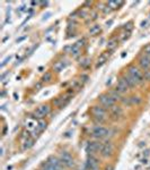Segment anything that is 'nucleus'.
I'll return each instance as SVG.
<instances>
[{"mask_svg":"<svg viewBox=\"0 0 150 170\" xmlns=\"http://www.w3.org/2000/svg\"><path fill=\"white\" fill-rule=\"evenodd\" d=\"M91 115H93V119L95 122H97V125H102L103 122H106L107 118V109H105L104 107L99 106H94L91 108Z\"/></svg>","mask_w":150,"mask_h":170,"instance_id":"obj_1","label":"nucleus"},{"mask_svg":"<svg viewBox=\"0 0 150 170\" xmlns=\"http://www.w3.org/2000/svg\"><path fill=\"white\" fill-rule=\"evenodd\" d=\"M63 164L60 159L56 156H50L45 162L42 164V170H63Z\"/></svg>","mask_w":150,"mask_h":170,"instance_id":"obj_2","label":"nucleus"},{"mask_svg":"<svg viewBox=\"0 0 150 170\" xmlns=\"http://www.w3.org/2000/svg\"><path fill=\"white\" fill-rule=\"evenodd\" d=\"M128 74H129L130 77H131L134 82H136L137 85H141V84L144 83V77H143V74H142V72L138 68V67L131 65V66L129 67V69H128Z\"/></svg>","mask_w":150,"mask_h":170,"instance_id":"obj_3","label":"nucleus"},{"mask_svg":"<svg viewBox=\"0 0 150 170\" xmlns=\"http://www.w3.org/2000/svg\"><path fill=\"white\" fill-rule=\"evenodd\" d=\"M108 134H110V129L106 128L105 126L96 125L91 128V135L94 136L95 139H105V137H107Z\"/></svg>","mask_w":150,"mask_h":170,"instance_id":"obj_4","label":"nucleus"},{"mask_svg":"<svg viewBox=\"0 0 150 170\" xmlns=\"http://www.w3.org/2000/svg\"><path fill=\"white\" fill-rule=\"evenodd\" d=\"M98 101H99V104H101L102 107H104L105 109H110V110H111L114 106H116V101L108 93L101 94L99 97H98Z\"/></svg>","mask_w":150,"mask_h":170,"instance_id":"obj_5","label":"nucleus"},{"mask_svg":"<svg viewBox=\"0 0 150 170\" xmlns=\"http://www.w3.org/2000/svg\"><path fill=\"white\" fill-rule=\"evenodd\" d=\"M51 112V107L49 104H42L37 107V109L34 111L33 114V118L34 119H37V120H41L42 118H44L45 116H48Z\"/></svg>","mask_w":150,"mask_h":170,"instance_id":"obj_6","label":"nucleus"},{"mask_svg":"<svg viewBox=\"0 0 150 170\" xmlns=\"http://www.w3.org/2000/svg\"><path fill=\"white\" fill-rule=\"evenodd\" d=\"M103 143L99 142H89L86 145V152L88 155H95L97 152H101Z\"/></svg>","mask_w":150,"mask_h":170,"instance_id":"obj_7","label":"nucleus"},{"mask_svg":"<svg viewBox=\"0 0 150 170\" xmlns=\"http://www.w3.org/2000/svg\"><path fill=\"white\" fill-rule=\"evenodd\" d=\"M60 161L64 167H68V168H71L73 167L75 162H73L72 156L70 155V153H68L67 151H62L60 153Z\"/></svg>","mask_w":150,"mask_h":170,"instance_id":"obj_8","label":"nucleus"},{"mask_svg":"<svg viewBox=\"0 0 150 170\" xmlns=\"http://www.w3.org/2000/svg\"><path fill=\"white\" fill-rule=\"evenodd\" d=\"M85 167H86V170H98L99 163H98L97 158L95 155H88Z\"/></svg>","mask_w":150,"mask_h":170,"instance_id":"obj_9","label":"nucleus"},{"mask_svg":"<svg viewBox=\"0 0 150 170\" xmlns=\"http://www.w3.org/2000/svg\"><path fill=\"white\" fill-rule=\"evenodd\" d=\"M114 152V145L112 144V142H105L103 143V145H102V150H101V154L102 156H104V158H108V156H111Z\"/></svg>","mask_w":150,"mask_h":170,"instance_id":"obj_10","label":"nucleus"},{"mask_svg":"<svg viewBox=\"0 0 150 170\" xmlns=\"http://www.w3.org/2000/svg\"><path fill=\"white\" fill-rule=\"evenodd\" d=\"M70 97H71V94H70V92H68L64 95H61V97H56V100H53V104L59 108H63L70 101Z\"/></svg>","mask_w":150,"mask_h":170,"instance_id":"obj_11","label":"nucleus"},{"mask_svg":"<svg viewBox=\"0 0 150 170\" xmlns=\"http://www.w3.org/2000/svg\"><path fill=\"white\" fill-rule=\"evenodd\" d=\"M114 90L115 91H117L120 94H125V93H128L129 92V86L126 85V83H125V81L123 80L122 77L120 78L119 81H117V83H116V85H115V87H114Z\"/></svg>","mask_w":150,"mask_h":170,"instance_id":"obj_12","label":"nucleus"},{"mask_svg":"<svg viewBox=\"0 0 150 170\" xmlns=\"http://www.w3.org/2000/svg\"><path fill=\"white\" fill-rule=\"evenodd\" d=\"M139 66H140V68L143 70V72L149 70L150 69V57H147V56H142V57H140Z\"/></svg>","mask_w":150,"mask_h":170,"instance_id":"obj_13","label":"nucleus"},{"mask_svg":"<svg viewBox=\"0 0 150 170\" xmlns=\"http://www.w3.org/2000/svg\"><path fill=\"white\" fill-rule=\"evenodd\" d=\"M123 116V109L119 106H114L111 109V117L114 120H119L121 117Z\"/></svg>","mask_w":150,"mask_h":170,"instance_id":"obj_14","label":"nucleus"},{"mask_svg":"<svg viewBox=\"0 0 150 170\" xmlns=\"http://www.w3.org/2000/svg\"><path fill=\"white\" fill-rule=\"evenodd\" d=\"M45 128H46V122H44V120H39V124L36 126V128L34 129V132H32V134H33V136L35 137V136L40 135Z\"/></svg>","mask_w":150,"mask_h":170,"instance_id":"obj_15","label":"nucleus"},{"mask_svg":"<svg viewBox=\"0 0 150 170\" xmlns=\"http://www.w3.org/2000/svg\"><path fill=\"white\" fill-rule=\"evenodd\" d=\"M37 124H39V120H37V119L29 118V119H27V122H26V128H27L28 131L34 132V129L36 128Z\"/></svg>","mask_w":150,"mask_h":170,"instance_id":"obj_16","label":"nucleus"},{"mask_svg":"<svg viewBox=\"0 0 150 170\" xmlns=\"http://www.w3.org/2000/svg\"><path fill=\"white\" fill-rule=\"evenodd\" d=\"M67 65H68V63H67V61L60 60V61H56V63L53 65V69L56 70V73H60V72H62V70L66 68Z\"/></svg>","mask_w":150,"mask_h":170,"instance_id":"obj_17","label":"nucleus"},{"mask_svg":"<svg viewBox=\"0 0 150 170\" xmlns=\"http://www.w3.org/2000/svg\"><path fill=\"white\" fill-rule=\"evenodd\" d=\"M122 78H123V80H124V81H125L126 85L129 86L130 90H133V89L136 87V85H137L136 82H134V81H133L132 78L130 77L129 74H126V75H124V76H122Z\"/></svg>","mask_w":150,"mask_h":170,"instance_id":"obj_18","label":"nucleus"},{"mask_svg":"<svg viewBox=\"0 0 150 170\" xmlns=\"http://www.w3.org/2000/svg\"><path fill=\"white\" fill-rule=\"evenodd\" d=\"M107 58H108V53H102V55L99 56V58L97 59V63H96V68L103 66V65L106 63Z\"/></svg>","mask_w":150,"mask_h":170,"instance_id":"obj_19","label":"nucleus"},{"mask_svg":"<svg viewBox=\"0 0 150 170\" xmlns=\"http://www.w3.org/2000/svg\"><path fill=\"white\" fill-rule=\"evenodd\" d=\"M110 95H111L113 99L115 101H122V99H123V97H122V94H120L117 91H115V90H111V91H108L107 92Z\"/></svg>","mask_w":150,"mask_h":170,"instance_id":"obj_20","label":"nucleus"},{"mask_svg":"<svg viewBox=\"0 0 150 170\" xmlns=\"http://www.w3.org/2000/svg\"><path fill=\"white\" fill-rule=\"evenodd\" d=\"M33 145H34V139L29 136V137H27V139L24 141V143H23V150H28Z\"/></svg>","mask_w":150,"mask_h":170,"instance_id":"obj_21","label":"nucleus"},{"mask_svg":"<svg viewBox=\"0 0 150 170\" xmlns=\"http://www.w3.org/2000/svg\"><path fill=\"white\" fill-rule=\"evenodd\" d=\"M102 27H101V25L99 24H94V25H91L90 28H89V34L90 35H96L98 34L99 32H101Z\"/></svg>","mask_w":150,"mask_h":170,"instance_id":"obj_22","label":"nucleus"},{"mask_svg":"<svg viewBox=\"0 0 150 170\" xmlns=\"http://www.w3.org/2000/svg\"><path fill=\"white\" fill-rule=\"evenodd\" d=\"M121 5H123V1H108V2H106V6H107L110 9H116V8H119Z\"/></svg>","mask_w":150,"mask_h":170,"instance_id":"obj_23","label":"nucleus"},{"mask_svg":"<svg viewBox=\"0 0 150 170\" xmlns=\"http://www.w3.org/2000/svg\"><path fill=\"white\" fill-rule=\"evenodd\" d=\"M117 47V39H112L107 42V49L108 50H114Z\"/></svg>","mask_w":150,"mask_h":170,"instance_id":"obj_24","label":"nucleus"},{"mask_svg":"<svg viewBox=\"0 0 150 170\" xmlns=\"http://www.w3.org/2000/svg\"><path fill=\"white\" fill-rule=\"evenodd\" d=\"M143 56H147V57H150V43L146 44L142 49Z\"/></svg>","mask_w":150,"mask_h":170,"instance_id":"obj_25","label":"nucleus"},{"mask_svg":"<svg viewBox=\"0 0 150 170\" xmlns=\"http://www.w3.org/2000/svg\"><path fill=\"white\" fill-rule=\"evenodd\" d=\"M51 80H52V74L50 73V72L45 73V75L42 77V81H43V82H50Z\"/></svg>","mask_w":150,"mask_h":170,"instance_id":"obj_26","label":"nucleus"},{"mask_svg":"<svg viewBox=\"0 0 150 170\" xmlns=\"http://www.w3.org/2000/svg\"><path fill=\"white\" fill-rule=\"evenodd\" d=\"M143 77H144V81H147V82H150V69L149 70H146V72L143 73Z\"/></svg>","mask_w":150,"mask_h":170,"instance_id":"obj_27","label":"nucleus"},{"mask_svg":"<svg viewBox=\"0 0 150 170\" xmlns=\"http://www.w3.org/2000/svg\"><path fill=\"white\" fill-rule=\"evenodd\" d=\"M89 64H90L89 59H85V60H83V61L80 63V66L83 67V68H86V67H87L88 65H89Z\"/></svg>","mask_w":150,"mask_h":170,"instance_id":"obj_28","label":"nucleus"},{"mask_svg":"<svg viewBox=\"0 0 150 170\" xmlns=\"http://www.w3.org/2000/svg\"><path fill=\"white\" fill-rule=\"evenodd\" d=\"M10 59H11V56H9V57H7V58H6V59H5L4 61L1 63V67H5V65H6V64H7L8 61H10Z\"/></svg>","mask_w":150,"mask_h":170,"instance_id":"obj_29","label":"nucleus"},{"mask_svg":"<svg viewBox=\"0 0 150 170\" xmlns=\"http://www.w3.org/2000/svg\"><path fill=\"white\" fill-rule=\"evenodd\" d=\"M105 170H113V167H112V166H106Z\"/></svg>","mask_w":150,"mask_h":170,"instance_id":"obj_30","label":"nucleus"},{"mask_svg":"<svg viewBox=\"0 0 150 170\" xmlns=\"http://www.w3.org/2000/svg\"><path fill=\"white\" fill-rule=\"evenodd\" d=\"M41 170H42V169H41Z\"/></svg>","mask_w":150,"mask_h":170,"instance_id":"obj_31","label":"nucleus"}]
</instances>
